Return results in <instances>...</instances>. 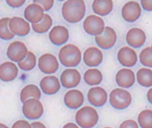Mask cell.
I'll return each mask as SVG.
<instances>
[{"label": "cell", "mask_w": 152, "mask_h": 128, "mask_svg": "<svg viewBox=\"0 0 152 128\" xmlns=\"http://www.w3.org/2000/svg\"><path fill=\"white\" fill-rule=\"evenodd\" d=\"M86 14L84 0H65L62 6V16L69 23L81 22Z\"/></svg>", "instance_id": "cell-1"}, {"label": "cell", "mask_w": 152, "mask_h": 128, "mask_svg": "<svg viewBox=\"0 0 152 128\" xmlns=\"http://www.w3.org/2000/svg\"><path fill=\"white\" fill-rule=\"evenodd\" d=\"M58 58L62 65L68 68L77 67L82 61L83 54L81 49L73 44H66L61 48Z\"/></svg>", "instance_id": "cell-2"}, {"label": "cell", "mask_w": 152, "mask_h": 128, "mask_svg": "<svg viewBox=\"0 0 152 128\" xmlns=\"http://www.w3.org/2000/svg\"><path fill=\"white\" fill-rule=\"evenodd\" d=\"M99 113L91 106L80 108L75 114V122L81 128H92L99 122Z\"/></svg>", "instance_id": "cell-3"}, {"label": "cell", "mask_w": 152, "mask_h": 128, "mask_svg": "<svg viewBox=\"0 0 152 128\" xmlns=\"http://www.w3.org/2000/svg\"><path fill=\"white\" fill-rule=\"evenodd\" d=\"M131 93L124 88L114 89L109 94V103L112 108L118 110L127 108L132 103Z\"/></svg>", "instance_id": "cell-4"}, {"label": "cell", "mask_w": 152, "mask_h": 128, "mask_svg": "<svg viewBox=\"0 0 152 128\" xmlns=\"http://www.w3.org/2000/svg\"><path fill=\"white\" fill-rule=\"evenodd\" d=\"M44 108L39 99H28L23 102V114L29 120H37L42 116Z\"/></svg>", "instance_id": "cell-5"}, {"label": "cell", "mask_w": 152, "mask_h": 128, "mask_svg": "<svg viewBox=\"0 0 152 128\" xmlns=\"http://www.w3.org/2000/svg\"><path fill=\"white\" fill-rule=\"evenodd\" d=\"M106 28L104 20L97 15H91L87 16L83 22V29L85 32L91 36H98L100 35Z\"/></svg>", "instance_id": "cell-6"}, {"label": "cell", "mask_w": 152, "mask_h": 128, "mask_svg": "<svg viewBox=\"0 0 152 128\" xmlns=\"http://www.w3.org/2000/svg\"><path fill=\"white\" fill-rule=\"evenodd\" d=\"M38 67L39 70L46 75H52L57 72L59 62L57 57L50 53H45L39 57Z\"/></svg>", "instance_id": "cell-7"}, {"label": "cell", "mask_w": 152, "mask_h": 128, "mask_svg": "<svg viewBox=\"0 0 152 128\" xmlns=\"http://www.w3.org/2000/svg\"><path fill=\"white\" fill-rule=\"evenodd\" d=\"M116 40L117 34L115 31L109 26H106L104 31L100 35L95 36V42L101 49L104 50L113 48L115 45Z\"/></svg>", "instance_id": "cell-8"}, {"label": "cell", "mask_w": 152, "mask_h": 128, "mask_svg": "<svg viewBox=\"0 0 152 128\" xmlns=\"http://www.w3.org/2000/svg\"><path fill=\"white\" fill-rule=\"evenodd\" d=\"M27 46L19 40H15L11 42L7 50V57L14 63H18L23 60L28 54Z\"/></svg>", "instance_id": "cell-9"}, {"label": "cell", "mask_w": 152, "mask_h": 128, "mask_svg": "<svg viewBox=\"0 0 152 128\" xmlns=\"http://www.w3.org/2000/svg\"><path fill=\"white\" fill-rule=\"evenodd\" d=\"M82 80V75L78 70L74 68H67L61 74L60 83L64 88L72 89L77 87Z\"/></svg>", "instance_id": "cell-10"}, {"label": "cell", "mask_w": 152, "mask_h": 128, "mask_svg": "<svg viewBox=\"0 0 152 128\" xmlns=\"http://www.w3.org/2000/svg\"><path fill=\"white\" fill-rule=\"evenodd\" d=\"M121 14L125 22L134 23L141 15V7L137 1H129L122 7Z\"/></svg>", "instance_id": "cell-11"}, {"label": "cell", "mask_w": 152, "mask_h": 128, "mask_svg": "<svg viewBox=\"0 0 152 128\" xmlns=\"http://www.w3.org/2000/svg\"><path fill=\"white\" fill-rule=\"evenodd\" d=\"M117 60L120 63V65L124 67H132L137 64L138 56L132 48L124 46L118 50Z\"/></svg>", "instance_id": "cell-12"}, {"label": "cell", "mask_w": 152, "mask_h": 128, "mask_svg": "<svg viewBox=\"0 0 152 128\" xmlns=\"http://www.w3.org/2000/svg\"><path fill=\"white\" fill-rule=\"evenodd\" d=\"M87 98L89 102L95 108L103 107L108 99L107 91L99 86H94L91 88L88 91Z\"/></svg>", "instance_id": "cell-13"}, {"label": "cell", "mask_w": 152, "mask_h": 128, "mask_svg": "<svg viewBox=\"0 0 152 128\" xmlns=\"http://www.w3.org/2000/svg\"><path fill=\"white\" fill-rule=\"evenodd\" d=\"M9 29L15 34V36L24 37L27 36L31 29L30 23L25 19L18 16L10 18L9 21Z\"/></svg>", "instance_id": "cell-14"}, {"label": "cell", "mask_w": 152, "mask_h": 128, "mask_svg": "<svg viewBox=\"0 0 152 128\" xmlns=\"http://www.w3.org/2000/svg\"><path fill=\"white\" fill-rule=\"evenodd\" d=\"M64 102L70 109H78L84 103V95L79 90L71 89L64 94Z\"/></svg>", "instance_id": "cell-15"}, {"label": "cell", "mask_w": 152, "mask_h": 128, "mask_svg": "<svg viewBox=\"0 0 152 128\" xmlns=\"http://www.w3.org/2000/svg\"><path fill=\"white\" fill-rule=\"evenodd\" d=\"M83 59L84 64L89 67L93 68L99 67L103 61V52L99 48L90 47L84 51Z\"/></svg>", "instance_id": "cell-16"}, {"label": "cell", "mask_w": 152, "mask_h": 128, "mask_svg": "<svg viewBox=\"0 0 152 128\" xmlns=\"http://www.w3.org/2000/svg\"><path fill=\"white\" fill-rule=\"evenodd\" d=\"M146 33L143 30L140 28H132L130 29L125 36V39L129 47L132 48H139L144 45L146 42Z\"/></svg>", "instance_id": "cell-17"}, {"label": "cell", "mask_w": 152, "mask_h": 128, "mask_svg": "<svg viewBox=\"0 0 152 128\" xmlns=\"http://www.w3.org/2000/svg\"><path fill=\"white\" fill-rule=\"evenodd\" d=\"M39 86L41 91L44 94L54 95L60 91L61 83L56 76L48 75L41 79V81L39 82Z\"/></svg>", "instance_id": "cell-18"}, {"label": "cell", "mask_w": 152, "mask_h": 128, "mask_svg": "<svg viewBox=\"0 0 152 128\" xmlns=\"http://www.w3.org/2000/svg\"><path fill=\"white\" fill-rule=\"evenodd\" d=\"M136 81V75L132 70L129 68L120 69L115 75V83L120 88H131Z\"/></svg>", "instance_id": "cell-19"}, {"label": "cell", "mask_w": 152, "mask_h": 128, "mask_svg": "<svg viewBox=\"0 0 152 128\" xmlns=\"http://www.w3.org/2000/svg\"><path fill=\"white\" fill-rule=\"evenodd\" d=\"M48 38L51 43L56 46H61L66 43L69 39V31L66 27L63 25H57L53 27L48 34Z\"/></svg>", "instance_id": "cell-20"}, {"label": "cell", "mask_w": 152, "mask_h": 128, "mask_svg": "<svg viewBox=\"0 0 152 128\" xmlns=\"http://www.w3.org/2000/svg\"><path fill=\"white\" fill-rule=\"evenodd\" d=\"M23 15L27 22H29L31 24H34L39 23L43 19L45 11L39 5L32 3L26 7Z\"/></svg>", "instance_id": "cell-21"}, {"label": "cell", "mask_w": 152, "mask_h": 128, "mask_svg": "<svg viewBox=\"0 0 152 128\" xmlns=\"http://www.w3.org/2000/svg\"><path fill=\"white\" fill-rule=\"evenodd\" d=\"M18 67L14 62H4L0 65V80L8 83L18 76Z\"/></svg>", "instance_id": "cell-22"}, {"label": "cell", "mask_w": 152, "mask_h": 128, "mask_svg": "<svg viewBox=\"0 0 152 128\" xmlns=\"http://www.w3.org/2000/svg\"><path fill=\"white\" fill-rule=\"evenodd\" d=\"M114 8L113 0H93L92 10L99 16L108 15Z\"/></svg>", "instance_id": "cell-23"}, {"label": "cell", "mask_w": 152, "mask_h": 128, "mask_svg": "<svg viewBox=\"0 0 152 128\" xmlns=\"http://www.w3.org/2000/svg\"><path fill=\"white\" fill-rule=\"evenodd\" d=\"M41 98V90L35 84H28L23 88L20 93V99L24 102L28 99H37Z\"/></svg>", "instance_id": "cell-24"}, {"label": "cell", "mask_w": 152, "mask_h": 128, "mask_svg": "<svg viewBox=\"0 0 152 128\" xmlns=\"http://www.w3.org/2000/svg\"><path fill=\"white\" fill-rule=\"evenodd\" d=\"M83 80L90 86H97L102 83L103 75L97 68H90L85 72Z\"/></svg>", "instance_id": "cell-25"}, {"label": "cell", "mask_w": 152, "mask_h": 128, "mask_svg": "<svg viewBox=\"0 0 152 128\" xmlns=\"http://www.w3.org/2000/svg\"><path fill=\"white\" fill-rule=\"evenodd\" d=\"M136 80L142 87H152V70L148 67L140 68L136 74Z\"/></svg>", "instance_id": "cell-26"}, {"label": "cell", "mask_w": 152, "mask_h": 128, "mask_svg": "<svg viewBox=\"0 0 152 128\" xmlns=\"http://www.w3.org/2000/svg\"><path fill=\"white\" fill-rule=\"evenodd\" d=\"M37 65V58H36V56L33 52L31 51H28V54L26 56V57L18 62L17 63V67L18 68L22 69L23 71H25V72H28V71H31Z\"/></svg>", "instance_id": "cell-27"}, {"label": "cell", "mask_w": 152, "mask_h": 128, "mask_svg": "<svg viewBox=\"0 0 152 128\" xmlns=\"http://www.w3.org/2000/svg\"><path fill=\"white\" fill-rule=\"evenodd\" d=\"M52 24H53V20L51 16L48 14H45L43 19L39 23L31 24V29L36 33H45L51 29Z\"/></svg>", "instance_id": "cell-28"}, {"label": "cell", "mask_w": 152, "mask_h": 128, "mask_svg": "<svg viewBox=\"0 0 152 128\" xmlns=\"http://www.w3.org/2000/svg\"><path fill=\"white\" fill-rule=\"evenodd\" d=\"M9 17L0 19V39L3 40H10L15 37V34L9 29Z\"/></svg>", "instance_id": "cell-29"}, {"label": "cell", "mask_w": 152, "mask_h": 128, "mask_svg": "<svg viewBox=\"0 0 152 128\" xmlns=\"http://www.w3.org/2000/svg\"><path fill=\"white\" fill-rule=\"evenodd\" d=\"M137 123L140 128H152V110L144 109L140 112Z\"/></svg>", "instance_id": "cell-30"}, {"label": "cell", "mask_w": 152, "mask_h": 128, "mask_svg": "<svg viewBox=\"0 0 152 128\" xmlns=\"http://www.w3.org/2000/svg\"><path fill=\"white\" fill-rule=\"evenodd\" d=\"M140 62L148 68L152 67V46L143 48L140 53Z\"/></svg>", "instance_id": "cell-31"}, {"label": "cell", "mask_w": 152, "mask_h": 128, "mask_svg": "<svg viewBox=\"0 0 152 128\" xmlns=\"http://www.w3.org/2000/svg\"><path fill=\"white\" fill-rule=\"evenodd\" d=\"M55 0H33V3L39 5L45 12L49 11L54 6Z\"/></svg>", "instance_id": "cell-32"}, {"label": "cell", "mask_w": 152, "mask_h": 128, "mask_svg": "<svg viewBox=\"0 0 152 128\" xmlns=\"http://www.w3.org/2000/svg\"><path fill=\"white\" fill-rule=\"evenodd\" d=\"M119 128H140L138 123L132 119H128L121 123Z\"/></svg>", "instance_id": "cell-33"}, {"label": "cell", "mask_w": 152, "mask_h": 128, "mask_svg": "<svg viewBox=\"0 0 152 128\" xmlns=\"http://www.w3.org/2000/svg\"><path fill=\"white\" fill-rule=\"evenodd\" d=\"M26 0H6L7 4L12 8H19L24 5Z\"/></svg>", "instance_id": "cell-34"}, {"label": "cell", "mask_w": 152, "mask_h": 128, "mask_svg": "<svg viewBox=\"0 0 152 128\" xmlns=\"http://www.w3.org/2000/svg\"><path fill=\"white\" fill-rule=\"evenodd\" d=\"M12 128H31V124L26 120H17L14 123Z\"/></svg>", "instance_id": "cell-35"}, {"label": "cell", "mask_w": 152, "mask_h": 128, "mask_svg": "<svg viewBox=\"0 0 152 128\" xmlns=\"http://www.w3.org/2000/svg\"><path fill=\"white\" fill-rule=\"evenodd\" d=\"M140 7L145 11L152 12V0H140Z\"/></svg>", "instance_id": "cell-36"}, {"label": "cell", "mask_w": 152, "mask_h": 128, "mask_svg": "<svg viewBox=\"0 0 152 128\" xmlns=\"http://www.w3.org/2000/svg\"><path fill=\"white\" fill-rule=\"evenodd\" d=\"M31 124V128H47L46 125L41 122L36 121V122H32Z\"/></svg>", "instance_id": "cell-37"}, {"label": "cell", "mask_w": 152, "mask_h": 128, "mask_svg": "<svg viewBox=\"0 0 152 128\" xmlns=\"http://www.w3.org/2000/svg\"><path fill=\"white\" fill-rule=\"evenodd\" d=\"M63 128H80V126L77 124H75V123H72V122H69L67 124H65Z\"/></svg>", "instance_id": "cell-38"}, {"label": "cell", "mask_w": 152, "mask_h": 128, "mask_svg": "<svg viewBox=\"0 0 152 128\" xmlns=\"http://www.w3.org/2000/svg\"><path fill=\"white\" fill-rule=\"evenodd\" d=\"M147 99H148V103H150L152 105V87L147 92Z\"/></svg>", "instance_id": "cell-39"}, {"label": "cell", "mask_w": 152, "mask_h": 128, "mask_svg": "<svg viewBox=\"0 0 152 128\" xmlns=\"http://www.w3.org/2000/svg\"><path fill=\"white\" fill-rule=\"evenodd\" d=\"M0 128H9V127L7 124H5L0 123Z\"/></svg>", "instance_id": "cell-40"}, {"label": "cell", "mask_w": 152, "mask_h": 128, "mask_svg": "<svg viewBox=\"0 0 152 128\" xmlns=\"http://www.w3.org/2000/svg\"><path fill=\"white\" fill-rule=\"evenodd\" d=\"M103 128H112V127H103Z\"/></svg>", "instance_id": "cell-41"}, {"label": "cell", "mask_w": 152, "mask_h": 128, "mask_svg": "<svg viewBox=\"0 0 152 128\" xmlns=\"http://www.w3.org/2000/svg\"><path fill=\"white\" fill-rule=\"evenodd\" d=\"M58 1H64V0H58Z\"/></svg>", "instance_id": "cell-42"}, {"label": "cell", "mask_w": 152, "mask_h": 128, "mask_svg": "<svg viewBox=\"0 0 152 128\" xmlns=\"http://www.w3.org/2000/svg\"><path fill=\"white\" fill-rule=\"evenodd\" d=\"M151 46H152V43H151Z\"/></svg>", "instance_id": "cell-43"}]
</instances>
